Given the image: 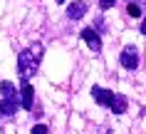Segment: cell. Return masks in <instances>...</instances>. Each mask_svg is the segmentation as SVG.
Instances as JSON below:
<instances>
[{
    "instance_id": "obj_5",
    "label": "cell",
    "mask_w": 146,
    "mask_h": 134,
    "mask_svg": "<svg viewBox=\"0 0 146 134\" xmlns=\"http://www.w3.org/2000/svg\"><path fill=\"white\" fill-rule=\"evenodd\" d=\"M82 40H84L87 47L92 50V55H99L102 52V37H99V32L94 30V27H84L82 30Z\"/></svg>"
},
{
    "instance_id": "obj_1",
    "label": "cell",
    "mask_w": 146,
    "mask_h": 134,
    "mask_svg": "<svg viewBox=\"0 0 146 134\" xmlns=\"http://www.w3.org/2000/svg\"><path fill=\"white\" fill-rule=\"evenodd\" d=\"M42 55H45V47H42L40 42H32L27 50H23V52L17 55V75H20V79H30V77L37 75Z\"/></svg>"
},
{
    "instance_id": "obj_2",
    "label": "cell",
    "mask_w": 146,
    "mask_h": 134,
    "mask_svg": "<svg viewBox=\"0 0 146 134\" xmlns=\"http://www.w3.org/2000/svg\"><path fill=\"white\" fill-rule=\"evenodd\" d=\"M92 97H94V102L99 104V107L114 112V114H124L126 107H129V99L124 95H116V92L104 89V87H92Z\"/></svg>"
},
{
    "instance_id": "obj_6",
    "label": "cell",
    "mask_w": 146,
    "mask_h": 134,
    "mask_svg": "<svg viewBox=\"0 0 146 134\" xmlns=\"http://www.w3.org/2000/svg\"><path fill=\"white\" fill-rule=\"evenodd\" d=\"M84 15H87V3L84 0H74V3L67 8V17L69 20H82Z\"/></svg>"
},
{
    "instance_id": "obj_9",
    "label": "cell",
    "mask_w": 146,
    "mask_h": 134,
    "mask_svg": "<svg viewBox=\"0 0 146 134\" xmlns=\"http://www.w3.org/2000/svg\"><path fill=\"white\" fill-rule=\"evenodd\" d=\"M30 134H47V127H45V124H35V127L30 129Z\"/></svg>"
},
{
    "instance_id": "obj_3",
    "label": "cell",
    "mask_w": 146,
    "mask_h": 134,
    "mask_svg": "<svg viewBox=\"0 0 146 134\" xmlns=\"http://www.w3.org/2000/svg\"><path fill=\"white\" fill-rule=\"evenodd\" d=\"M119 62H121L124 70L134 72L139 67V50L134 47V45H126V47L121 50V55H119Z\"/></svg>"
},
{
    "instance_id": "obj_11",
    "label": "cell",
    "mask_w": 146,
    "mask_h": 134,
    "mask_svg": "<svg viewBox=\"0 0 146 134\" xmlns=\"http://www.w3.org/2000/svg\"><path fill=\"white\" fill-rule=\"evenodd\" d=\"M57 3H67V0H57Z\"/></svg>"
},
{
    "instance_id": "obj_8",
    "label": "cell",
    "mask_w": 146,
    "mask_h": 134,
    "mask_svg": "<svg viewBox=\"0 0 146 134\" xmlns=\"http://www.w3.org/2000/svg\"><path fill=\"white\" fill-rule=\"evenodd\" d=\"M126 13H129L131 17H139V15H141V5L131 0V3H126Z\"/></svg>"
},
{
    "instance_id": "obj_7",
    "label": "cell",
    "mask_w": 146,
    "mask_h": 134,
    "mask_svg": "<svg viewBox=\"0 0 146 134\" xmlns=\"http://www.w3.org/2000/svg\"><path fill=\"white\" fill-rule=\"evenodd\" d=\"M20 107V102H13V99H0V114L3 117H13Z\"/></svg>"
},
{
    "instance_id": "obj_12",
    "label": "cell",
    "mask_w": 146,
    "mask_h": 134,
    "mask_svg": "<svg viewBox=\"0 0 146 134\" xmlns=\"http://www.w3.org/2000/svg\"><path fill=\"white\" fill-rule=\"evenodd\" d=\"M104 134H111V132H104Z\"/></svg>"
},
{
    "instance_id": "obj_4",
    "label": "cell",
    "mask_w": 146,
    "mask_h": 134,
    "mask_svg": "<svg viewBox=\"0 0 146 134\" xmlns=\"http://www.w3.org/2000/svg\"><path fill=\"white\" fill-rule=\"evenodd\" d=\"M20 107H25L30 112L35 107V89H32L30 79H20Z\"/></svg>"
},
{
    "instance_id": "obj_10",
    "label": "cell",
    "mask_w": 146,
    "mask_h": 134,
    "mask_svg": "<svg viewBox=\"0 0 146 134\" xmlns=\"http://www.w3.org/2000/svg\"><path fill=\"white\" fill-rule=\"evenodd\" d=\"M139 30H141V35H146V17L141 20V27H139Z\"/></svg>"
},
{
    "instance_id": "obj_13",
    "label": "cell",
    "mask_w": 146,
    "mask_h": 134,
    "mask_svg": "<svg viewBox=\"0 0 146 134\" xmlns=\"http://www.w3.org/2000/svg\"><path fill=\"white\" fill-rule=\"evenodd\" d=\"M126 3H131V0H126Z\"/></svg>"
}]
</instances>
